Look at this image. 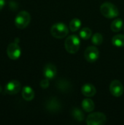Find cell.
<instances>
[{"label": "cell", "mask_w": 124, "mask_h": 125, "mask_svg": "<svg viewBox=\"0 0 124 125\" xmlns=\"http://www.w3.org/2000/svg\"><path fill=\"white\" fill-rule=\"evenodd\" d=\"M64 46L66 51L72 54L76 53L80 46V41L77 35H70L67 37L65 40Z\"/></svg>", "instance_id": "cell-1"}, {"label": "cell", "mask_w": 124, "mask_h": 125, "mask_svg": "<svg viewBox=\"0 0 124 125\" xmlns=\"http://www.w3.org/2000/svg\"><path fill=\"white\" fill-rule=\"evenodd\" d=\"M100 12L103 16L107 18H115L119 15L118 7L110 2L103 3L100 7Z\"/></svg>", "instance_id": "cell-2"}, {"label": "cell", "mask_w": 124, "mask_h": 125, "mask_svg": "<svg viewBox=\"0 0 124 125\" xmlns=\"http://www.w3.org/2000/svg\"><path fill=\"white\" fill-rule=\"evenodd\" d=\"M52 36L56 39H63L69 34V29L63 23H57L53 24L50 29Z\"/></svg>", "instance_id": "cell-3"}, {"label": "cell", "mask_w": 124, "mask_h": 125, "mask_svg": "<svg viewBox=\"0 0 124 125\" xmlns=\"http://www.w3.org/2000/svg\"><path fill=\"white\" fill-rule=\"evenodd\" d=\"M31 21V15L26 11L20 12L15 18V25L18 29H25Z\"/></svg>", "instance_id": "cell-4"}, {"label": "cell", "mask_w": 124, "mask_h": 125, "mask_svg": "<svg viewBox=\"0 0 124 125\" xmlns=\"http://www.w3.org/2000/svg\"><path fill=\"white\" fill-rule=\"evenodd\" d=\"M106 122L107 117L101 112L90 114L86 119V124L88 125H103Z\"/></svg>", "instance_id": "cell-5"}, {"label": "cell", "mask_w": 124, "mask_h": 125, "mask_svg": "<svg viewBox=\"0 0 124 125\" xmlns=\"http://www.w3.org/2000/svg\"><path fill=\"white\" fill-rule=\"evenodd\" d=\"M7 53L8 57L12 60L18 59L21 54V50L17 42H11L8 45L7 48Z\"/></svg>", "instance_id": "cell-6"}, {"label": "cell", "mask_w": 124, "mask_h": 125, "mask_svg": "<svg viewBox=\"0 0 124 125\" xmlns=\"http://www.w3.org/2000/svg\"><path fill=\"white\" fill-rule=\"evenodd\" d=\"M84 56L87 62L91 63L95 62L99 57V51L95 46H89L86 49Z\"/></svg>", "instance_id": "cell-7"}, {"label": "cell", "mask_w": 124, "mask_h": 125, "mask_svg": "<svg viewBox=\"0 0 124 125\" xmlns=\"http://www.w3.org/2000/svg\"><path fill=\"white\" fill-rule=\"evenodd\" d=\"M20 89H21V84L17 80H12L8 82L4 87L5 94L10 95L18 94L20 91Z\"/></svg>", "instance_id": "cell-8"}, {"label": "cell", "mask_w": 124, "mask_h": 125, "mask_svg": "<svg viewBox=\"0 0 124 125\" xmlns=\"http://www.w3.org/2000/svg\"><path fill=\"white\" fill-rule=\"evenodd\" d=\"M124 88L121 82L118 80H114L110 85V92L115 97H121L124 93Z\"/></svg>", "instance_id": "cell-9"}, {"label": "cell", "mask_w": 124, "mask_h": 125, "mask_svg": "<svg viewBox=\"0 0 124 125\" xmlns=\"http://www.w3.org/2000/svg\"><path fill=\"white\" fill-rule=\"evenodd\" d=\"M45 108L48 111L53 113L58 112L61 108V104L60 101L56 97H51L46 102Z\"/></svg>", "instance_id": "cell-10"}, {"label": "cell", "mask_w": 124, "mask_h": 125, "mask_svg": "<svg viewBox=\"0 0 124 125\" xmlns=\"http://www.w3.org/2000/svg\"><path fill=\"white\" fill-rule=\"evenodd\" d=\"M56 86L60 92H64V93L70 92L72 89L71 83L69 81L64 79V78L58 79L56 83Z\"/></svg>", "instance_id": "cell-11"}, {"label": "cell", "mask_w": 124, "mask_h": 125, "mask_svg": "<svg viewBox=\"0 0 124 125\" xmlns=\"http://www.w3.org/2000/svg\"><path fill=\"white\" fill-rule=\"evenodd\" d=\"M43 74L45 78L48 79H53L56 77L57 74V69L56 66L53 64H47L43 69Z\"/></svg>", "instance_id": "cell-12"}, {"label": "cell", "mask_w": 124, "mask_h": 125, "mask_svg": "<svg viewBox=\"0 0 124 125\" xmlns=\"http://www.w3.org/2000/svg\"><path fill=\"white\" fill-rule=\"evenodd\" d=\"M81 92L82 94L87 97H94L96 93V87L91 83H85L81 88Z\"/></svg>", "instance_id": "cell-13"}, {"label": "cell", "mask_w": 124, "mask_h": 125, "mask_svg": "<svg viewBox=\"0 0 124 125\" xmlns=\"http://www.w3.org/2000/svg\"><path fill=\"white\" fill-rule=\"evenodd\" d=\"M22 97L26 101H31L34 97V92L30 86H24L22 89Z\"/></svg>", "instance_id": "cell-14"}, {"label": "cell", "mask_w": 124, "mask_h": 125, "mask_svg": "<svg viewBox=\"0 0 124 125\" xmlns=\"http://www.w3.org/2000/svg\"><path fill=\"white\" fill-rule=\"evenodd\" d=\"M82 108L83 109L86 111V112H88V113H90V112H92L94 108H95V104L94 103V101L89 98H86V99H84L83 101H82Z\"/></svg>", "instance_id": "cell-15"}, {"label": "cell", "mask_w": 124, "mask_h": 125, "mask_svg": "<svg viewBox=\"0 0 124 125\" xmlns=\"http://www.w3.org/2000/svg\"><path fill=\"white\" fill-rule=\"evenodd\" d=\"M123 25H124L123 21L121 18H116L113 20V21L112 22L110 28L113 32H118L122 29L124 26Z\"/></svg>", "instance_id": "cell-16"}, {"label": "cell", "mask_w": 124, "mask_h": 125, "mask_svg": "<svg viewBox=\"0 0 124 125\" xmlns=\"http://www.w3.org/2000/svg\"><path fill=\"white\" fill-rule=\"evenodd\" d=\"M112 43L116 47H124V34H117L115 35L112 39Z\"/></svg>", "instance_id": "cell-17"}, {"label": "cell", "mask_w": 124, "mask_h": 125, "mask_svg": "<svg viewBox=\"0 0 124 125\" xmlns=\"http://www.w3.org/2000/svg\"><path fill=\"white\" fill-rule=\"evenodd\" d=\"M72 117L75 119V120H77V121H78V122H82V121H83V119H84V118H85V116H84V114H83V113L82 112V111L80 110V109H79V108H74L72 110Z\"/></svg>", "instance_id": "cell-18"}, {"label": "cell", "mask_w": 124, "mask_h": 125, "mask_svg": "<svg viewBox=\"0 0 124 125\" xmlns=\"http://www.w3.org/2000/svg\"><path fill=\"white\" fill-rule=\"evenodd\" d=\"M82 22L79 18H73L69 22V29L72 32L77 31L81 26Z\"/></svg>", "instance_id": "cell-19"}, {"label": "cell", "mask_w": 124, "mask_h": 125, "mask_svg": "<svg viewBox=\"0 0 124 125\" xmlns=\"http://www.w3.org/2000/svg\"><path fill=\"white\" fill-rule=\"evenodd\" d=\"M92 35V31L88 27L83 28L80 31V36L83 40H88Z\"/></svg>", "instance_id": "cell-20"}, {"label": "cell", "mask_w": 124, "mask_h": 125, "mask_svg": "<svg viewBox=\"0 0 124 125\" xmlns=\"http://www.w3.org/2000/svg\"><path fill=\"white\" fill-rule=\"evenodd\" d=\"M91 41L94 45H100L103 42V36L100 33H96L93 35Z\"/></svg>", "instance_id": "cell-21"}, {"label": "cell", "mask_w": 124, "mask_h": 125, "mask_svg": "<svg viewBox=\"0 0 124 125\" xmlns=\"http://www.w3.org/2000/svg\"><path fill=\"white\" fill-rule=\"evenodd\" d=\"M40 86L42 89H47L49 86V79L48 78H44L40 82Z\"/></svg>", "instance_id": "cell-22"}, {"label": "cell", "mask_w": 124, "mask_h": 125, "mask_svg": "<svg viewBox=\"0 0 124 125\" xmlns=\"http://www.w3.org/2000/svg\"><path fill=\"white\" fill-rule=\"evenodd\" d=\"M5 4V0H0V11L3 9Z\"/></svg>", "instance_id": "cell-23"}, {"label": "cell", "mask_w": 124, "mask_h": 125, "mask_svg": "<svg viewBox=\"0 0 124 125\" xmlns=\"http://www.w3.org/2000/svg\"><path fill=\"white\" fill-rule=\"evenodd\" d=\"M1 92H2V87H1V86H0V93H1Z\"/></svg>", "instance_id": "cell-24"}, {"label": "cell", "mask_w": 124, "mask_h": 125, "mask_svg": "<svg viewBox=\"0 0 124 125\" xmlns=\"http://www.w3.org/2000/svg\"></svg>", "instance_id": "cell-25"}]
</instances>
